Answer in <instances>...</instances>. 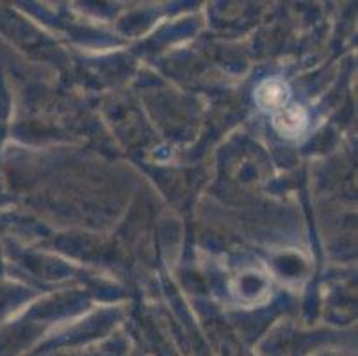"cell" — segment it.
<instances>
[{"mask_svg": "<svg viewBox=\"0 0 358 356\" xmlns=\"http://www.w3.org/2000/svg\"><path fill=\"white\" fill-rule=\"evenodd\" d=\"M257 102L264 107V109H276L282 107L287 102V86L278 78H269L266 83H262L257 90Z\"/></svg>", "mask_w": 358, "mask_h": 356, "instance_id": "1", "label": "cell"}, {"mask_svg": "<svg viewBox=\"0 0 358 356\" xmlns=\"http://www.w3.org/2000/svg\"><path fill=\"white\" fill-rule=\"evenodd\" d=\"M307 125V114L301 107H291L275 116V127L280 134L292 137L298 136Z\"/></svg>", "mask_w": 358, "mask_h": 356, "instance_id": "2", "label": "cell"}]
</instances>
